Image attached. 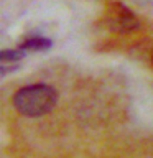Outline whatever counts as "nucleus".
<instances>
[{"mask_svg":"<svg viewBox=\"0 0 153 158\" xmlns=\"http://www.w3.org/2000/svg\"><path fill=\"white\" fill-rule=\"evenodd\" d=\"M53 46V41L49 38H44V36H31V38H27L25 41L20 44V48L23 51H46Z\"/></svg>","mask_w":153,"mask_h":158,"instance_id":"obj_3","label":"nucleus"},{"mask_svg":"<svg viewBox=\"0 0 153 158\" xmlns=\"http://www.w3.org/2000/svg\"><path fill=\"white\" fill-rule=\"evenodd\" d=\"M109 25H110L114 31H118V33H130L140 28L138 18L123 3H115L112 7L110 17H109Z\"/></svg>","mask_w":153,"mask_h":158,"instance_id":"obj_2","label":"nucleus"},{"mask_svg":"<svg viewBox=\"0 0 153 158\" xmlns=\"http://www.w3.org/2000/svg\"><path fill=\"white\" fill-rule=\"evenodd\" d=\"M58 104V91L48 84H30L13 96V107L25 117L46 115Z\"/></svg>","mask_w":153,"mask_h":158,"instance_id":"obj_1","label":"nucleus"}]
</instances>
